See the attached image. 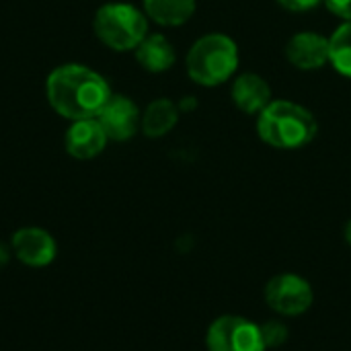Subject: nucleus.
I'll return each mask as SVG.
<instances>
[{
	"label": "nucleus",
	"instance_id": "f8f14e48",
	"mask_svg": "<svg viewBox=\"0 0 351 351\" xmlns=\"http://www.w3.org/2000/svg\"><path fill=\"white\" fill-rule=\"evenodd\" d=\"M136 60L144 70L158 74V72H167L169 68H173L177 56H175L173 43L165 35L152 33V35H146L142 43L136 47Z\"/></svg>",
	"mask_w": 351,
	"mask_h": 351
},
{
	"label": "nucleus",
	"instance_id": "aec40b11",
	"mask_svg": "<svg viewBox=\"0 0 351 351\" xmlns=\"http://www.w3.org/2000/svg\"><path fill=\"white\" fill-rule=\"evenodd\" d=\"M343 239H346V243L351 247V220H348V224L343 228Z\"/></svg>",
	"mask_w": 351,
	"mask_h": 351
},
{
	"label": "nucleus",
	"instance_id": "4468645a",
	"mask_svg": "<svg viewBox=\"0 0 351 351\" xmlns=\"http://www.w3.org/2000/svg\"><path fill=\"white\" fill-rule=\"evenodd\" d=\"M144 12L162 27H179L195 12V0H144Z\"/></svg>",
	"mask_w": 351,
	"mask_h": 351
},
{
	"label": "nucleus",
	"instance_id": "9d476101",
	"mask_svg": "<svg viewBox=\"0 0 351 351\" xmlns=\"http://www.w3.org/2000/svg\"><path fill=\"white\" fill-rule=\"evenodd\" d=\"M107 142L109 138L97 117L78 119L66 132V152L78 160H90L99 156Z\"/></svg>",
	"mask_w": 351,
	"mask_h": 351
},
{
	"label": "nucleus",
	"instance_id": "39448f33",
	"mask_svg": "<svg viewBox=\"0 0 351 351\" xmlns=\"http://www.w3.org/2000/svg\"><path fill=\"white\" fill-rule=\"evenodd\" d=\"M263 300L269 311L282 319L306 315L315 304V290L311 282L298 274L284 271L274 276L263 288Z\"/></svg>",
	"mask_w": 351,
	"mask_h": 351
},
{
	"label": "nucleus",
	"instance_id": "f03ea898",
	"mask_svg": "<svg viewBox=\"0 0 351 351\" xmlns=\"http://www.w3.org/2000/svg\"><path fill=\"white\" fill-rule=\"evenodd\" d=\"M259 138L278 150H298L308 146L317 134L319 123L315 115L292 101H271L257 115Z\"/></svg>",
	"mask_w": 351,
	"mask_h": 351
},
{
	"label": "nucleus",
	"instance_id": "6ab92c4d",
	"mask_svg": "<svg viewBox=\"0 0 351 351\" xmlns=\"http://www.w3.org/2000/svg\"><path fill=\"white\" fill-rule=\"evenodd\" d=\"M8 259H10V251L0 243V267H2V265H6V263H8Z\"/></svg>",
	"mask_w": 351,
	"mask_h": 351
},
{
	"label": "nucleus",
	"instance_id": "9b49d317",
	"mask_svg": "<svg viewBox=\"0 0 351 351\" xmlns=\"http://www.w3.org/2000/svg\"><path fill=\"white\" fill-rule=\"evenodd\" d=\"M232 103L247 115H259L271 103V88L259 74H241L230 88Z\"/></svg>",
	"mask_w": 351,
	"mask_h": 351
},
{
	"label": "nucleus",
	"instance_id": "20e7f679",
	"mask_svg": "<svg viewBox=\"0 0 351 351\" xmlns=\"http://www.w3.org/2000/svg\"><path fill=\"white\" fill-rule=\"evenodd\" d=\"M95 35L115 51L136 49L148 35V21L142 10L125 2L103 4L93 21Z\"/></svg>",
	"mask_w": 351,
	"mask_h": 351
},
{
	"label": "nucleus",
	"instance_id": "2eb2a0df",
	"mask_svg": "<svg viewBox=\"0 0 351 351\" xmlns=\"http://www.w3.org/2000/svg\"><path fill=\"white\" fill-rule=\"evenodd\" d=\"M329 45L333 68L351 78V21H343V25L335 29V33L329 37Z\"/></svg>",
	"mask_w": 351,
	"mask_h": 351
},
{
	"label": "nucleus",
	"instance_id": "dca6fc26",
	"mask_svg": "<svg viewBox=\"0 0 351 351\" xmlns=\"http://www.w3.org/2000/svg\"><path fill=\"white\" fill-rule=\"evenodd\" d=\"M259 329H261V337H263V343L267 350L282 348L290 337V327L284 323V319H269V321L261 323Z\"/></svg>",
	"mask_w": 351,
	"mask_h": 351
},
{
	"label": "nucleus",
	"instance_id": "1a4fd4ad",
	"mask_svg": "<svg viewBox=\"0 0 351 351\" xmlns=\"http://www.w3.org/2000/svg\"><path fill=\"white\" fill-rule=\"evenodd\" d=\"M10 245L16 259L29 267H45L56 259L58 253L53 237L47 230L35 226H25L16 230L12 234Z\"/></svg>",
	"mask_w": 351,
	"mask_h": 351
},
{
	"label": "nucleus",
	"instance_id": "ddd939ff",
	"mask_svg": "<svg viewBox=\"0 0 351 351\" xmlns=\"http://www.w3.org/2000/svg\"><path fill=\"white\" fill-rule=\"evenodd\" d=\"M177 121H179L177 105L169 99H156L146 107L140 128L148 138H162L177 125Z\"/></svg>",
	"mask_w": 351,
	"mask_h": 351
},
{
	"label": "nucleus",
	"instance_id": "423d86ee",
	"mask_svg": "<svg viewBox=\"0 0 351 351\" xmlns=\"http://www.w3.org/2000/svg\"><path fill=\"white\" fill-rule=\"evenodd\" d=\"M208 351H267L261 329L247 317L222 315L214 319L206 331Z\"/></svg>",
	"mask_w": 351,
	"mask_h": 351
},
{
	"label": "nucleus",
	"instance_id": "f257e3e1",
	"mask_svg": "<svg viewBox=\"0 0 351 351\" xmlns=\"http://www.w3.org/2000/svg\"><path fill=\"white\" fill-rule=\"evenodd\" d=\"M45 93L53 111L72 121L97 117L111 99L107 80L82 64H64L56 68L47 76Z\"/></svg>",
	"mask_w": 351,
	"mask_h": 351
},
{
	"label": "nucleus",
	"instance_id": "a211bd4d",
	"mask_svg": "<svg viewBox=\"0 0 351 351\" xmlns=\"http://www.w3.org/2000/svg\"><path fill=\"white\" fill-rule=\"evenodd\" d=\"M323 2L335 16L343 21H351V0H323Z\"/></svg>",
	"mask_w": 351,
	"mask_h": 351
},
{
	"label": "nucleus",
	"instance_id": "6e6552de",
	"mask_svg": "<svg viewBox=\"0 0 351 351\" xmlns=\"http://www.w3.org/2000/svg\"><path fill=\"white\" fill-rule=\"evenodd\" d=\"M286 60L298 70H319L331 64L329 37L315 31H300L292 35L284 47Z\"/></svg>",
	"mask_w": 351,
	"mask_h": 351
},
{
	"label": "nucleus",
	"instance_id": "7ed1b4c3",
	"mask_svg": "<svg viewBox=\"0 0 351 351\" xmlns=\"http://www.w3.org/2000/svg\"><path fill=\"white\" fill-rule=\"evenodd\" d=\"M187 74L199 86H218L239 68V45L224 33L199 37L187 53Z\"/></svg>",
	"mask_w": 351,
	"mask_h": 351
},
{
	"label": "nucleus",
	"instance_id": "f3484780",
	"mask_svg": "<svg viewBox=\"0 0 351 351\" xmlns=\"http://www.w3.org/2000/svg\"><path fill=\"white\" fill-rule=\"evenodd\" d=\"M323 0H278V4L286 10H292V12H304V10H311L315 6H319Z\"/></svg>",
	"mask_w": 351,
	"mask_h": 351
},
{
	"label": "nucleus",
	"instance_id": "0eeeda50",
	"mask_svg": "<svg viewBox=\"0 0 351 351\" xmlns=\"http://www.w3.org/2000/svg\"><path fill=\"white\" fill-rule=\"evenodd\" d=\"M97 119L105 130L107 138L113 142H125L134 138L142 123L138 105L123 95H111V99L105 103Z\"/></svg>",
	"mask_w": 351,
	"mask_h": 351
}]
</instances>
